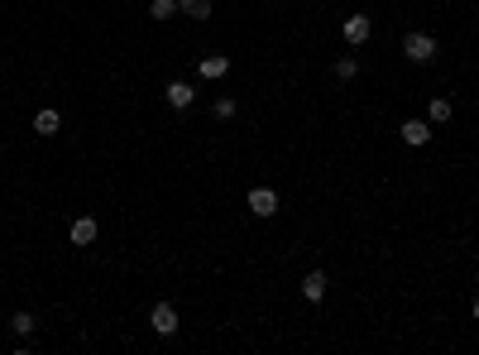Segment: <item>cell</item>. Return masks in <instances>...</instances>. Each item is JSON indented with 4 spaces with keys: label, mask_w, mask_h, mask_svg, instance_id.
<instances>
[{
    "label": "cell",
    "mask_w": 479,
    "mask_h": 355,
    "mask_svg": "<svg viewBox=\"0 0 479 355\" xmlns=\"http://www.w3.org/2000/svg\"><path fill=\"white\" fill-rule=\"evenodd\" d=\"M475 322H479V298H475Z\"/></svg>",
    "instance_id": "cell-17"
},
{
    "label": "cell",
    "mask_w": 479,
    "mask_h": 355,
    "mask_svg": "<svg viewBox=\"0 0 479 355\" xmlns=\"http://www.w3.org/2000/svg\"><path fill=\"white\" fill-rule=\"evenodd\" d=\"M10 327L20 331V336H29V331L39 327V322H34V312H15V317H10Z\"/></svg>",
    "instance_id": "cell-15"
},
{
    "label": "cell",
    "mask_w": 479,
    "mask_h": 355,
    "mask_svg": "<svg viewBox=\"0 0 479 355\" xmlns=\"http://www.w3.org/2000/svg\"><path fill=\"white\" fill-rule=\"evenodd\" d=\"M178 10L192 20H211V0H178Z\"/></svg>",
    "instance_id": "cell-12"
},
{
    "label": "cell",
    "mask_w": 479,
    "mask_h": 355,
    "mask_svg": "<svg viewBox=\"0 0 479 355\" xmlns=\"http://www.w3.org/2000/svg\"><path fill=\"white\" fill-rule=\"evenodd\" d=\"M178 15V0H149V20H173Z\"/></svg>",
    "instance_id": "cell-13"
},
{
    "label": "cell",
    "mask_w": 479,
    "mask_h": 355,
    "mask_svg": "<svg viewBox=\"0 0 479 355\" xmlns=\"http://www.w3.org/2000/svg\"><path fill=\"white\" fill-rule=\"evenodd\" d=\"M58 130H63V115H58L53 106H44L39 115H34V135H44V139H53Z\"/></svg>",
    "instance_id": "cell-7"
},
{
    "label": "cell",
    "mask_w": 479,
    "mask_h": 355,
    "mask_svg": "<svg viewBox=\"0 0 479 355\" xmlns=\"http://www.w3.org/2000/svg\"><path fill=\"white\" fill-rule=\"evenodd\" d=\"M67 235H72V245H96V235H101V226H96V217H77L72 221V231H67Z\"/></svg>",
    "instance_id": "cell-4"
},
{
    "label": "cell",
    "mask_w": 479,
    "mask_h": 355,
    "mask_svg": "<svg viewBox=\"0 0 479 355\" xmlns=\"http://www.w3.org/2000/svg\"><path fill=\"white\" fill-rule=\"evenodd\" d=\"M341 34H346L350 49H360V44H365V39L374 34V20H369V15H350L346 25H341Z\"/></svg>",
    "instance_id": "cell-2"
},
{
    "label": "cell",
    "mask_w": 479,
    "mask_h": 355,
    "mask_svg": "<svg viewBox=\"0 0 479 355\" xmlns=\"http://www.w3.org/2000/svg\"><path fill=\"white\" fill-rule=\"evenodd\" d=\"M402 139H407L412 149H422L426 139H431V120H402Z\"/></svg>",
    "instance_id": "cell-8"
},
{
    "label": "cell",
    "mask_w": 479,
    "mask_h": 355,
    "mask_svg": "<svg viewBox=\"0 0 479 355\" xmlns=\"http://www.w3.org/2000/svg\"><path fill=\"white\" fill-rule=\"evenodd\" d=\"M235 96H221V101H216V120H235Z\"/></svg>",
    "instance_id": "cell-16"
},
{
    "label": "cell",
    "mask_w": 479,
    "mask_h": 355,
    "mask_svg": "<svg viewBox=\"0 0 479 355\" xmlns=\"http://www.w3.org/2000/svg\"><path fill=\"white\" fill-rule=\"evenodd\" d=\"M249 212H254V217H278V192L273 188H254L249 192Z\"/></svg>",
    "instance_id": "cell-3"
},
{
    "label": "cell",
    "mask_w": 479,
    "mask_h": 355,
    "mask_svg": "<svg viewBox=\"0 0 479 355\" xmlns=\"http://www.w3.org/2000/svg\"><path fill=\"white\" fill-rule=\"evenodd\" d=\"M206 82H221L225 72H230V58H221V53H211V58H202V67H197Z\"/></svg>",
    "instance_id": "cell-9"
},
{
    "label": "cell",
    "mask_w": 479,
    "mask_h": 355,
    "mask_svg": "<svg viewBox=\"0 0 479 355\" xmlns=\"http://www.w3.org/2000/svg\"><path fill=\"white\" fill-rule=\"evenodd\" d=\"M336 77H341V82L360 77V58H341V63H336Z\"/></svg>",
    "instance_id": "cell-14"
},
{
    "label": "cell",
    "mask_w": 479,
    "mask_h": 355,
    "mask_svg": "<svg viewBox=\"0 0 479 355\" xmlns=\"http://www.w3.org/2000/svg\"><path fill=\"white\" fill-rule=\"evenodd\" d=\"M149 327L159 331V336H173V331H178V312H173L168 302H154V312H149Z\"/></svg>",
    "instance_id": "cell-5"
},
{
    "label": "cell",
    "mask_w": 479,
    "mask_h": 355,
    "mask_svg": "<svg viewBox=\"0 0 479 355\" xmlns=\"http://www.w3.org/2000/svg\"><path fill=\"white\" fill-rule=\"evenodd\" d=\"M402 58H407V63H431V58H436V39L422 34V29L407 34V39H402Z\"/></svg>",
    "instance_id": "cell-1"
},
{
    "label": "cell",
    "mask_w": 479,
    "mask_h": 355,
    "mask_svg": "<svg viewBox=\"0 0 479 355\" xmlns=\"http://www.w3.org/2000/svg\"><path fill=\"white\" fill-rule=\"evenodd\" d=\"M163 96H168V106H173V110H187L192 101H197L192 82H168V86H163Z\"/></svg>",
    "instance_id": "cell-6"
},
{
    "label": "cell",
    "mask_w": 479,
    "mask_h": 355,
    "mask_svg": "<svg viewBox=\"0 0 479 355\" xmlns=\"http://www.w3.org/2000/svg\"><path fill=\"white\" fill-rule=\"evenodd\" d=\"M451 101H446V96H431V106H426V120H431V125H446V120H451Z\"/></svg>",
    "instance_id": "cell-11"
},
{
    "label": "cell",
    "mask_w": 479,
    "mask_h": 355,
    "mask_svg": "<svg viewBox=\"0 0 479 355\" xmlns=\"http://www.w3.org/2000/svg\"><path fill=\"white\" fill-rule=\"evenodd\" d=\"M302 298H307V302H321V298H326V273H307V278H302Z\"/></svg>",
    "instance_id": "cell-10"
}]
</instances>
